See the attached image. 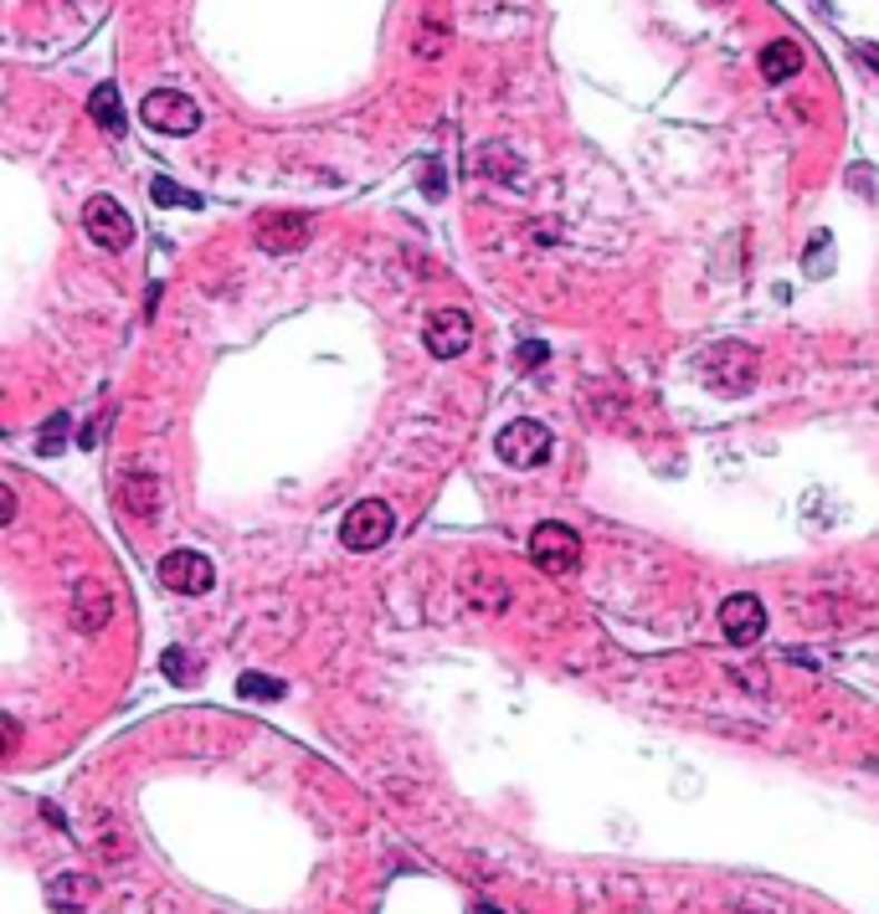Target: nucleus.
<instances>
[{
    "instance_id": "1",
    "label": "nucleus",
    "mask_w": 879,
    "mask_h": 914,
    "mask_svg": "<svg viewBox=\"0 0 879 914\" xmlns=\"http://www.w3.org/2000/svg\"><path fill=\"white\" fill-rule=\"evenodd\" d=\"M700 375H705V385H715L720 396H746L751 385H756V355L746 345L725 340V345H715L700 360Z\"/></svg>"
},
{
    "instance_id": "2",
    "label": "nucleus",
    "mask_w": 879,
    "mask_h": 914,
    "mask_svg": "<svg viewBox=\"0 0 879 914\" xmlns=\"http://www.w3.org/2000/svg\"><path fill=\"white\" fill-rule=\"evenodd\" d=\"M530 560L540 576H572L576 566H582V540H576V530H566V524H535L530 534Z\"/></svg>"
},
{
    "instance_id": "3",
    "label": "nucleus",
    "mask_w": 879,
    "mask_h": 914,
    "mask_svg": "<svg viewBox=\"0 0 879 914\" xmlns=\"http://www.w3.org/2000/svg\"><path fill=\"white\" fill-rule=\"evenodd\" d=\"M391 530H397L391 509L381 504V499H360V504L345 514V524H340V540H345V550L365 556V550H381V544L391 540Z\"/></svg>"
},
{
    "instance_id": "4",
    "label": "nucleus",
    "mask_w": 879,
    "mask_h": 914,
    "mask_svg": "<svg viewBox=\"0 0 879 914\" xmlns=\"http://www.w3.org/2000/svg\"><path fill=\"white\" fill-rule=\"evenodd\" d=\"M314 237V222L304 212H263L253 222V242L263 253L283 257V253H304V242Z\"/></svg>"
},
{
    "instance_id": "5",
    "label": "nucleus",
    "mask_w": 879,
    "mask_h": 914,
    "mask_svg": "<svg viewBox=\"0 0 879 914\" xmlns=\"http://www.w3.org/2000/svg\"><path fill=\"white\" fill-rule=\"evenodd\" d=\"M139 114H145V124H149L155 134H175V139H186V134H196V129H201V108H196V98L175 94V88H160V94H149Z\"/></svg>"
},
{
    "instance_id": "6",
    "label": "nucleus",
    "mask_w": 879,
    "mask_h": 914,
    "mask_svg": "<svg viewBox=\"0 0 879 914\" xmlns=\"http://www.w3.org/2000/svg\"><path fill=\"white\" fill-rule=\"evenodd\" d=\"M82 226H88V237H94L98 247H108V253H124V247L134 242V222L114 196L88 200V206H82Z\"/></svg>"
},
{
    "instance_id": "7",
    "label": "nucleus",
    "mask_w": 879,
    "mask_h": 914,
    "mask_svg": "<svg viewBox=\"0 0 879 914\" xmlns=\"http://www.w3.org/2000/svg\"><path fill=\"white\" fill-rule=\"evenodd\" d=\"M212 581H216V570L201 550H170L160 560V586L175 591V597H201V591H212Z\"/></svg>"
},
{
    "instance_id": "8",
    "label": "nucleus",
    "mask_w": 879,
    "mask_h": 914,
    "mask_svg": "<svg viewBox=\"0 0 879 914\" xmlns=\"http://www.w3.org/2000/svg\"><path fill=\"white\" fill-rule=\"evenodd\" d=\"M494 448H499V458H505L509 468H540L556 442H550V432L540 422H509Z\"/></svg>"
},
{
    "instance_id": "9",
    "label": "nucleus",
    "mask_w": 879,
    "mask_h": 914,
    "mask_svg": "<svg viewBox=\"0 0 879 914\" xmlns=\"http://www.w3.org/2000/svg\"><path fill=\"white\" fill-rule=\"evenodd\" d=\"M720 632H725V642H735V648H746V642H756L761 632H766V607H761L751 591H735V597L720 601Z\"/></svg>"
},
{
    "instance_id": "10",
    "label": "nucleus",
    "mask_w": 879,
    "mask_h": 914,
    "mask_svg": "<svg viewBox=\"0 0 879 914\" xmlns=\"http://www.w3.org/2000/svg\"><path fill=\"white\" fill-rule=\"evenodd\" d=\"M468 345H473V318L463 308H438L427 318V350L438 360H458Z\"/></svg>"
},
{
    "instance_id": "11",
    "label": "nucleus",
    "mask_w": 879,
    "mask_h": 914,
    "mask_svg": "<svg viewBox=\"0 0 879 914\" xmlns=\"http://www.w3.org/2000/svg\"><path fill=\"white\" fill-rule=\"evenodd\" d=\"M108 622H114V591H108L104 581H94V576L78 581V591H72V627L94 637V632H104Z\"/></svg>"
},
{
    "instance_id": "12",
    "label": "nucleus",
    "mask_w": 879,
    "mask_h": 914,
    "mask_svg": "<svg viewBox=\"0 0 879 914\" xmlns=\"http://www.w3.org/2000/svg\"><path fill=\"white\" fill-rule=\"evenodd\" d=\"M119 504L129 509L134 519H155L160 514V478H149L145 468H129L119 478Z\"/></svg>"
},
{
    "instance_id": "13",
    "label": "nucleus",
    "mask_w": 879,
    "mask_h": 914,
    "mask_svg": "<svg viewBox=\"0 0 879 914\" xmlns=\"http://www.w3.org/2000/svg\"><path fill=\"white\" fill-rule=\"evenodd\" d=\"M802 72V47L798 41H766L761 47V78L766 82H787Z\"/></svg>"
},
{
    "instance_id": "14",
    "label": "nucleus",
    "mask_w": 879,
    "mask_h": 914,
    "mask_svg": "<svg viewBox=\"0 0 879 914\" xmlns=\"http://www.w3.org/2000/svg\"><path fill=\"white\" fill-rule=\"evenodd\" d=\"M94 894H98L94 874H57L52 888H47V904H52V910H82Z\"/></svg>"
},
{
    "instance_id": "15",
    "label": "nucleus",
    "mask_w": 879,
    "mask_h": 914,
    "mask_svg": "<svg viewBox=\"0 0 879 914\" xmlns=\"http://www.w3.org/2000/svg\"><path fill=\"white\" fill-rule=\"evenodd\" d=\"M88 119L98 124L104 134H124V98L114 82H98L94 98H88Z\"/></svg>"
},
{
    "instance_id": "16",
    "label": "nucleus",
    "mask_w": 879,
    "mask_h": 914,
    "mask_svg": "<svg viewBox=\"0 0 879 914\" xmlns=\"http://www.w3.org/2000/svg\"><path fill=\"white\" fill-rule=\"evenodd\" d=\"M149 200H155V206H180V212H201V196H196V190L175 186L170 175H155V180H149Z\"/></svg>"
},
{
    "instance_id": "17",
    "label": "nucleus",
    "mask_w": 879,
    "mask_h": 914,
    "mask_svg": "<svg viewBox=\"0 0 879 914\" xmlns=\"http://www.w3.org/2000/svg\"><path fill=\"white\" fill-rule=\"evenodd\" d=\"M237 694H242V699H283V678L242 674V678H237Z\"/></svg>"
},
{
    "instance_id": "18",
    "label": "nucleus",
    "mask_w": 879,
    "mask_h": 914,
    "mask_svg": "<svg viewBox=\"0 0 879 914\" xmlns=\"http://www.w3.org/2000/svg\"><path fill=\"white\" fill-rule=\"evenodd\" d=\"M67 448V416L57 411V416H47V426H41V438H37V452L41 458H57V452Z\"/></svg>"
},
{
    "instance_id": "19",
    "label": "nucleus",
    "mask_w": 879,
    "mask_h": 914,
    "mask_svg": "<svg viewBox=\"0 0 879 914\" xmlns=\"http://www.w3.org/2000/svg\"><path fill=\"white\" fill-rule=\"evenodd\" d=\"M160 668L170 684H196V668H191V652L186 648H165L160 652Z\"/></svg>"
},
{
    "instance_id": "20",
    "label": "nucleus",
    "mask_w": 879,
    "mask_h": 914,
    "mask_svg": "<svg viewBox=\"0 0 879 914\" xmlns=\"http://www.w3.org/2000/svg\"><path fill=\"white\" fill-rule=\"evenodd\" d=\"M442 47H448L442 21H422V31H417V57H442Z\"/></svg>"
},
{
    "instance_id": "21",
    "label": "nucleus",
    "mask_w": 879,
    "mask_h": 914,
    "mask_svg": "<svg viewBox=\"0 0 879 914\" xmlns=\"http://www.w3.org/2000/svg\"><path fill=\"white\" fill-rule=\"evenodd\" d=\"M16 745H21V725L0 715V760H11V756H16Z\"/></svg>"
},
{
    "instance_id": "22",
    "label": "nucleus",
    "mask_w": 879,
    "mask_h": 914,
    "mask_svg": "<svg viewBox=\"0 0 879 914\" xmlns=\"http://www.w3.org/2000/svg\"><path fill=\"white\" fill-rule=\"evenodd\" d=\"M546 360H550V345H540V340H525V345H520V365H525V371L546 365Z\"/></svg>"
},
{
    "instance_id": "23",
    "label": "nucleus",
    "mask_w": 879,
    "mask_h": 914,
    "mask_svg": "<svg viewBox=\"0 0 879 914\" xmlns=\"http://www.w3.org/2000/svg\"><path fill=\"white\" fill-rule=\"evenodd\" d=\"M422 190H427V196H432V200H438L442 190H448V186H442V165H438V159H432V165H427V170H422Z\"/></svg>"
},
{
    "instance_id": "24",
    "label": "nucleus",
    "mask_w": 879,
    "mask_h": 914,
    "mask_svg": "<svg viewBox=\"0 0 879 914\" xmlns=\"http://www.w3.org/2000/svg\"><path fill=\"white\" fill-rule=\"evenodd\" d=\"M11 519H16V493L0 483V524H11Z\"/></svg>"
},
{
    "instance_id": "25",
    "label": "nucleus",
    "mask_w": 879,
    "mask_h": 914,
    "mask_svg": "<svg viewBox=\"0 0 879 914\" xmlns=\"http://www.w3.org/2000/svg\"><path fill=\"white\" fill-rule=\"evenodd\" d=\"M473 914H505V910H494V904H473Z\"/></svg>"
}]
</instances>
